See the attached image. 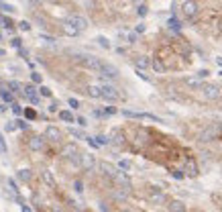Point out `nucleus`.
Segmentation results:
<instances>
[{"instance_id": "f257e3e1", "label": "nucleus", "mask_w": 222, "mask_h": 212, "mask_svg": "<svg viewBox=\"0 0 222 212\" xmlns=\"http://www.w3.org/2000/svg\"><path fill=\"white\" fill-rule=\"evenodd\" d=\"M86 29H88V19H86V16H79V15L69 16L63 23V33L67 35V37H78V35L84 33Z\"/></svg>"}, {"instance_id": "f03ea898", "label": "nucleus", "mask_w": 222, "mask_h": 212, "mask_svg": "<svg viewBox=\"0 0 222 212\" xmlns=\"http://www.w3.org/2000/svg\"><path fill=\"white\" fill-rule=\"evenodd\" d=\"M200 94H202L204 100H210V102H214V100L220 98L222 86H218V84H204L202 88H200Z\"/></svg>"}, {"instance_id": "7ed1b4c3", "label": "nucleus", "mask_w": 222, "mask_h": 212, "mask_svg": "<svg viewBox=\"0 0 222 212\" xmlns=\"http://www.w3.org/2000/svg\"><path fill=\"white\" fill-rule=\"evenodd\" d=\"M78 61L84 65L86 69H90V71H100V67H102V63H104L100 57H94V55H79Z\"/></svg>"}, {"instance_id": "20e7f679", "label": "nucleus", "mask_w": 222, "mask_h": 212, "mask_svg": "<svg viewBox=\"0 0 222 212\" xmlns=\"http://www.w3.org/2000/svg\"><path fill=\"white\" fill-rule=\"evenodd\" d=\"M218 137H220V131H218L216 124H212V127H206L202 133L198 135V141H200V143H212Z\"/></svg>"}, {"instance_id": "39448f33", "label": "nucleus", "mask_w": 222, "mask_h": 212, "mask_svg": "<svg viewBox=\"0 0 222 212\" xmlns=\"http://www.w3.org/2000/svg\"><path fill=\"white\" fill-rule=\"evenodd\" d=\"M198 12H200V6H198L196 0H186V2L181 4V15L188 20H194L198 16Z\"/></svg>"}, {"instance_id": "423d86ee", "label": "nucleus", "mask_w": 222, "mask_h": 212, "mask_svg": "<svg viewBox=\"0 0 222 212\" xmlns=\"http://www.w3.org/2000/svg\"><path fill=\"white\" fill-rule=\"evenodd\" d=\"M100 98L108 100V102H114V100H118V98H120V94H118V90L114 88V86H110V84H102V86H100Z\"/></svg>"}, {"instance_id": "0eeeda50", "label": "nucleus", "mask_w": 222, "mask_h": 212, "mask_svg": "<svg viewBox=\"0 0 222 212\" xmlns=\"http://www.w3.org/2000/svg\"><path fill=\"white\" fill-rule=\"evenodd\" d=\"M78 165H79V167H84V169H94V165H96L94 155H90V153H79Z\"/></svg>"}, {"instance_id": "6e6552de", "label": "nucleus", "mask_w": 222, "mask_h": 212, "mask_svg": "<svg viewBox=\"0 0 222 212\" xmlns=\"http://www.w3.org/2000/svg\"><path fill=\"white\" fill-rule=\"evenodd\" d=\"M63 157H65V159H69V161H74L75 165H78V159H79V151H78V147H75L74 143L65 145V147H63Z\"/></svg>"}, {"instance_id": "1a4fd4ad", "label": "nucleus", "mask_w": 222, "mask_h": 212, "mask_svg": "<svg viewBox=\"0 0 222 212\" xmlns=\"http://www.w3.org/2000/svg\"><path fill=\"white\" fill-rule=\"evenodd\" d=\"M98 74L104 76V78H108V80H116V78H118V69L114 67V65H110V63H106V61H104Z\"/></svg>"}, {"instance_id": "9d476101", "label": "nucleus", "mask_w": 222, "mask_h": 212, "mask_svg": "<svg viewBox=\"0 0 222 212\" xmlns=\"http://www.w3.org/2000/svg\"><path fill=\"white\" fill-rule=\"evenodd\" d=\"M186 175H188V178H198V175H200V167H198V163H196L194 157L186 159Z\"/></svg>"}, {"instance_id": "9b49d317", "label": "nucleus", "mask_w": 222, "mask_h": 212, "mask_svg": "<svg viewBox=\"0 0 222 212\" xmlns=\"http://www.w3.org/2000/svg\"><path fill=\"white\" fill-rule=\"evenodd\" d=\"M149 200L153 204H165L167 202V196H165L159 188H151V190H149Z\"/></svg>"}, {"instance_id": "f8f14e48", "label": "nucleus", "mask_w": 222, "mask_h": 212, "mask_svg": "<svg viewBox=\"0 0 222 212\" xmlns=\"http://www.w3.org/2000/svg\"><path fill=\"white\" fill-rule=\"evenodd\" d=\"M186 86H188L190 90H194V92H200V88L204 86V80L200 78V76H188V78H186Z\"/></svg>"}, {"instance_id": "ddd939ff", "label": "nucleus", "mask_w": 222, "mask_h": 212, "mask_svg": "<svg viewBox=\"0 0 222 212\" xmlns=\"http://www.w3.org/2000/svg\"><path fill=\"white\" fill-rule=\"evenodd\" d=\"M43 147H45V137L33 135V137L29 139V149L31 151H43Z\"/></svg>"}, {"instance_id": "4468645a", "label": "nucleus", "mask_w": 222, "mask_h": 212, "mask_svg": "<svg viewBox=\"0 0 222 212\" xmlns=\"http://www.w3.org/2000/svg\"><path fill=\"white\" fill-rule=\"evenodd\" d=\"M43 137H45V139H49V141H53V143H59L63 135H61V131H59L57 127H47V131H45Z\"/></svg>"}, {"instance_id": "2eb2a0df", "label": "nucleus", "mask_w": 222, "mask_h": 212, "mask_svg": "<svg viewBox=\"0 0 222 212\" xmlns=\"http://www.w3.org/2000/svg\"><path fill=\"white\" fill-rule=\"evenodd\" d=\"M25 94H27V98L31 100L33 104H39V96H37V90H35V86L33 84H29V86H25Z\"/></svg>"}, {"instance_id": "dca6fc26", "label": "nucleus", "mask_w": 222, "mask_h": 212, "mask_svg": "<svg viewBox=\"0 0 222 212\" xmlns=\"http://www.w3.org/2000/svg\"><path fill=\"white\" fill-rule=\"evenodd\" d=\"M167 210L169 212H186V204H183L181 200H171V202L167 204Z\"/></svg>"}, {"instance_id": "f3484780", "label": "nucleus", "mask_w": 222, "mask_h": 212, "mask_svg": "<svg viewBox=\"0 0 222 212\" xmlns=\"http://www.w3.org/2000/svg\"><path fill=\"white\" fill-rule=\"evenodd\" d=\"M134 65H137V69H141V71H143V69H147L149 65H151V59L141 55V57H137V59H134Z\"/></svg>"}, {"instance_id": "a211bd4d", "label": "nucleus", "mask_w": 222, "mask_h": 212, "mask_svg": "<svg viewBox=\"0 0 222 212\" xmlns=\"http://www.w3.org/2000/svg\"><path fill=\"white\" fill-rule=\"evenodd\" d=\"M128 192H130V188H116V190H114V198H116V200H126L128 198Z\"/></svg>"}, {"instance_id": "6ab92c4d", "label": "nucleus", "mask_w": 222, "mask_h": 212, "mask_svg": "<svg viewBox=\"0 0 222 212\" xmlns=\"http://www.w3.org/2000/svg\"><path fill=\"white\" fill-rule=\"evenodd\" d=\"M167 27H169V31H175V33H179V31H181V23H179L175 16H171V19L167 20Z\"/></svg>"}, {"instance_id": "aec40b11", "label": "nucleus", "mask_w": 222, "mask_h": 212, "mask_svg": "<svg viewBox=\"0 0 222 212\" xmlns=\"http://www.w3.org/2000/svg\"><path fill=\"white\" fill-rule=\"evenodd\" d=\"M151 67H153L155 71H157V74H163V71H165V63H163V61L159 59V57H155V59L151 61Z\"/></svg>"}, {"instance_id": "412c9836", "label": "nucleus", "mask_w": 222, "mask_h": 212, "mask_svg": "<svg viewBox=\"0 0 222 212\" xmlns=\"http://www.w3.org/2000/svg\"><path fill=\"white\" fill-rule=\"evenodd\" d=\"M100 167L104 169V173H106L108 178H114V175H116V171H118V169H114L110 163H100Z\"/></svg>"}, {"instance_id": "4be33fe9", "label": "nucleus", "mask_w": 222, "mask_h": 212, "mask_svg": "<svg viewBox=\"0 0 222 212\" xmlns=\"http://www.w3.org/2000/svg\"><path fill=\"white\" fill-rule=\"evenodd\" d=\"M86 94H88L90 98H100V86H88Z\"/></svg>"}, {"instance_id": "5701e85b", "label": "nucleus", "mask_w": 222, "mask_h": 212, "mask_svg": "<svg viewBox=\"0 0 222 212\" xmlns=\"http://www.w3.org/2000/svg\"><path fill=\"white\" fill-rule=\"evenodd\" d=\"M41 178H43V182L47 184V186H51V188L55 186V180H53V175H51V173L47 171V169H45V171H41Z\"/></svg>"}, {"instance_id": "b1692460", "label": "nucleus", "mask_w": 222, "mask_h": 212, "mask_svg": "<svg viewBox=\"0 0 222 212\" xmlns=\"http://www.w3.org/2000/svg\"><path fill=\"white\" fill-rule=\"evenodd\" d=\"M59 119L63 120V123H74V114L69 112V110H59Z\"/></svg>"}, {"instance_id": "393cba45", "label": "nucleus", "mask_w": 222, "mask_h": 212, "mask_svg": "<svg viewBox=\"0 0 222 212\" xmlns=\"http://www.w3.org/2000/svg\"><path fill=\"white\" fill-rule=\"evenodd\" d=\"M0 98H2V102H12V100H15V96H12V92H10V90H0Z\"/></svg>"}, {"instance_id": "a878e982", "label": "nucleus", "mask_w": 222, "mask_h": 212, "mask_svg": "<svg viewBox=\"0 0 222 212\" xmlns=\"http://www.w3.org/2000/svg\"><path fill=\"white\" fill-rule=\"evenodd\" d=\"M16 178H19L20 182H29V180H31V171H29V169H20V171L16 173Z\"/></svg>"}, {"instance_id": "bb28decb", "label": "nucleus", "mask_w": 222, "mask_h": 212, "mask_svg": "<svg viewBox=\"0 0 222 212\" xmlns=\"http://www.w3.org/2000/svg\"><path fill=\"white\" fill-rule=\"evenodd\" d=\"M8 88H10V92L15 94V92H20V90H23V86H20L19 82H8Z\"/></svg>"}, {"instance_id": "cd10ccee", "label": "nucleus", "mask_w": 222, "mask_h": 212, "mask_svg": "<svg viewBox=\"0 0 222 212\" xmlns=\"http://www.w3.org/2000/svg\"><path fill=\"white\" fill-rule=\"evenodd\" d=\"M94 141H96V145H108V137H104V135H98V137H94Z\"/></svg>"}, {"instance_id": "c85d7f7f", "label": "nucleus", "mask_w": 222, "mask_h": 212, "mask_svg": "<svg viewBox=\"0 0 222 212\" xmlns=\"http://www.w3.org/2000/svg\"><path fill=\"white\" fill-rule=\"evenodd\" d=\"M0 10H4V12H15V6L12 4H6V2H0Z\"/></svg>"}, {"instance_id": "c756f323", "label": "nucleus", "mask_w": 222, "mask_h": 212, "mask_svg": "<svg viewBox=\"0 0 222 212\" xmlns=\"http://www.w3.org/2000/svg\"><path fill=\"white\" fill-rule=\"evenodd\" d=\"M118 167L124 169V171H128V169H130V161H128V159H120V161H118Z\"/></svg>"}, {"instance_id": "7c9ffc66", "label": "nucleus", "mask_w": 222, "mask_h": 212, "mask_svg": "<svg viewBox=\"0 0 222 212\" xmlns=\"http://www.w3.org/2000/svg\"><path fill=\"white\" fill-rule=\"evenodd\" d=\"M0 23H2V25H4V27H6V29H10V27L15 25V23H12V20H10V19H8V16H0Z\"/></svg>"}, {"instance_id": "2f4dec72", "label": "nucleus", "mask_w": 222, "mask_h": 212, "mask_svg": "<svg viewBox=\"0 0 222 212\" xmlns=\"http://www.w3.org/2000/svg\"><path fill=\"white\" fill-rule=\"evenodd\" d=\"M69 135H74L75 139H84V133H82V131H78V128H69Z\"/></svg>"}, {"instance_id": "473e14b6", "label": "nucleus", "mask_w": 222, "mask_h": 212, "mask_svg": "<svg viewBox=\"0 0 222 212\" xmlns=\"http://www.w3.org/2000/svg\"><path fill=\"white\" fill-rule=\"evenodd\" d=\"M122 114L126 119H139V112H133V110H122Z\"/></svg>"}, {"instance_id": "72a5a7b5", "label": "nucleus", "mask_w": 222, "mask_h": 212, "mask_svg": "<svg viewBox=\"0 0 222 212\" xmlns=\"http://www.w3.org/2000/svg\"><path fill=\"white\" fill-rule=\"evenodd\" d=\"M114 143H116V145H122V143H124V137L118 133V131L114 133Z\"/></svg>"}, {"instance_id": "f704fd0d", "label": "nucleus", "mask_w": 222, "mask_h": 212, "mask_svg": "<svg viewBox=\"0 0 222 212\" xmlns=\"http://www.w3.org/2000/svg\"><path fill=\"white\" fill-rule=\"evenodd\" d=\"M98 43L102 45L104 49H110V43H108V39H106V37H98Z\"/></svg>"}, {"instance_id": "c9c22d12", "label": "nucleus", "mask_w": 222, "mask_h": 212, "mask_svg": "<svg viewBox=\"0 0 222 212\" xmlns=\"http://www.w3.org/2000/svg\"><path fill=\"white\" fill-rule=\"evenodd\" d=\"M39 94H41V96H45V98H49V96H51V90L45 88V86H41V88H39Z\"/></svg>"}, {"instance_id": "e433bc0d", "label": "nucleus", "mask_w": 222, "mask_h": 212, "mask_svg": "<svg viewBox=\"0 0 222 212\" xmlns=\"http://www.w3.org/2000/svg\"><path fill=\"white\" fill-rule=\"evenodd\" d=\"M31 80H33V84H41V74H37V71H33V74H31Z\"/></svg>"}, {"instance_id": "4c0bfd02", "label": "nucleus", "mask_w": 222, "mask_h": 212, "mask_svg": "<svg viewBox=\"0 0 222 212\" xmlns=\"http://www.w3.org/2000/svg\"><path fill=\"white\" fill-rule=\"evenodd\" d=\"M19 29H20V31H31V25L27 23V20H20V23H19Z\"/></svg>"}, {"instance_id": "58836bf2", "label": "nucleus", "mask_w": 222, "mask_h": 212, "mask_svg": "<svg viewBox=\"0 0 222 212\" xmlns=\"http://www.w3.org/2000/svg\"><path fill=\"white\" fill-rule=\"evenodd\" d=\"M0 153H6V141L2 137V133H0Z\"/></svg>"}, {"instance_id": "ea45409f", "label": "nucleus", "mask_w": 222, "mask_h": 212, "mask_svg": "<svg viewBox=\"0 0 222 212\" xmlns=\"http://www.w3.org/2000/svg\"><path fill=\"white\" fill-rule=\"evenodd\" d=\"M25 116H27V119H29V120H33V119H35V116H37V114H35V110H31V108H27V110H25Z\"/></svg>"}, {"instance_id": "a19ab883", "label": "nucleus", "mask_w": 222, "mask_h": 212, "mask_svg": "<svg viewBox=\"0 0 222 212\" xmlns=\"http://www.w3.org/2000/svg\"><path fill=\"white\" fill-rule=\"evenodd\" d=\"M67 104L71 106V108H79V102H78L75 98H69V100H67Z\"/></svg>"}, {"instance_id": "79ce46f5", "label": "nucleus", "mask_w": 222, "mask_h": 212, "mask_svg": "<svg viewBox=\"0 0 222 212\" xmlns=\"http://www.w3.org/2000/svg\"><path fill=\"white\" fill-rule=\"evenodd\" d=\"M102 114H106V116H110V114H116V108L108 106V108H104V112H102Z\"/></svg>"}, {"instance_id": "37998d69", "label": "nucleus", "mask_w": 222, "mask_h": 212, "mask_svg": "<svg viewBox=\"0 0 222 212\" xmlns=\"http://www.w3.org/2000/svg\"><path fill=\"white\" fill-rule=\"evenodd\" d=\"M137 12H139L141 16H145V15H147V6H145V4H141V6L137 8Z\"/></svg>"}, {"instance_id": "c03bdc74", "label": "nucleus", "mask_w": 222, "mask_h": 212, "mask_svg": "<svg viewBox=\"0 0 222 212\" xmlns=\"http://www.w3.org/2000/svg\"><path fill=\"white\" fill-rule=\"evenodd\" d=\"M8 188L12 190V192H19V188H16V182H15V180H8Z\"/></svg>"}, {"instance_id": "a18cd8bd", "label": "nucleus", "mask_w": 222, "mask_h": 212, "mask_svg": "<svg viewBox=\"0 0 222 212\" xmlns=\"http://www.w3.org/2000/svg\"><path fill=\"white\" fill-rule=\"evenodd\" d=\"M10 45H12V47H16V49H20V39H19V37H15V39L10 41Z\"/></svg>"}, {"instance_id": "49530a36", "label": "nucleus", "mask_w": 222, "mask_h": 212, "mask_svg": "<svg viewBox=\"0 0 222 212\" xmlns=\"http://www.w3.org/2000/svg\"><path fill=\"white\" fill-rule=\"evenodd\" d=\"M12 112H15V114H20V112H23V108H20V104H12Z\"/></svg>"}, {"instance_id": "de8ad7c7", "label": "nucleus", "mask_w": 222, "mask_h": 212, "mask_svg": "<svg viewBox=\"0 0 222 212\" xmlns=\"http://www.w3.org/2000/svg\"><path fill=\"white\" fill-rule=\"evenodd\" d=\"M75 123H78L79 127H86V124H88V123H86V119H84V116H79V119H75Z\"/></svg>"}, {"instance_id": "09e8293b", "label": "nucleus", "mask_w": 222, "mask_h": 212, "mask_svg": "<svg viewBox=\"0 0 222 212\" xmlns=\"http://www.w3.org/2000/svg\"><path fill=\"white\" fill-rule=\"evenodd\" d=\"M16 127H19V128H23V131H25V128L29 127V124H27V120H19V123H16Z\"/></svg>"}, {"instance_id": "8fccbe9b", "label": "nucleus", "mask_w": 222, "mask_h": 212, "mask_svg": "<svg viewBox=\"0 0 222 212\" xmlns=\"http://www.w3.org/2000/svg\"><path fill=\"white\" fill-rule=\"evenodd\" d=\"M137 41V33H130L128 35V43H134Z\"/></svg>"}, {"instance_id": "3c124183", "label": "nucleus", "mask_w": 222, "mask_h": 212, "mask_svg": "<svg viewBox=\"0 0 222 212\" xmlns=\"http://www.w3.org/2000/svg\"><path fill=\"white\" fill-rule=\"evenodd\" d=\"M75 190H78V192H82V190H84V186H82V182H75Z\"/></svg>"}, {"instance_id": "603ef678", "label": "nucleus", "mask_w": 222, "mask_h": 212, "mask_svg": "<svg viewBox=\"0 0 222 212\" xmlns=\"http://www.w3.org/2000/svg\"><path fill=\"white\" fill-rule=\"evenodd\" d=\"M49 110H51V112H57V104L53 102V104H51V106H49Z\"/></svg>"}, {"instance_id": "864d4df0", "label": "nucleus", "mask_w": 222, "mask_h": 212, "mask_svg": "<svg viewBox=\"0 0 222 212\" xmlns=\"http://www.w3.org/2000/svg\"><path fill=\"white\" fill-rule=\"evenodd\" d=\"M23 212H33V210H31V208L27 206V204H23Z\"/></svg>"}, {"instance_id": "5fc2aeb1", "label": "nucleus", "mask_w": 222, "mask_h": 212, "mask_svg": "<svg viewBox=\"0 0 222 212\" xmlns=\"http://www.w3.org/2000/svg\"><path fill=\"white\" fill-rule=\"evenodd\" d=\"M216 127H218V131H220V133H222V123H218Z\"/></svg>"}, {"instance_id": "6e6d98bb", "label": "nucleus", "mask_w": 222, "mask_h": 212, "mask_svg": "<svg viewBox=\"0 0 222 212\" xmlns=\"http://www.w3.org/2000/svg\"><path fill=\"white\" fill-rule=\"evenodd\" d=\"M216 63H218V65H222V57H218V59H216Z\"/></svg>"}, {"instance_id": "4d7b16f0", "label": "nucleus", "mask_w": 222, "mask_h": 212, "mask_svg": "<svg viewBox=\"0 0 222 212\" xmlns=\"http://www.w3.org/2000/svg\"><path fill=\"white\" fill-rule=\"evenodd\" d=\"M2 55H4V49H0V57H2Z\"/></svg>"}, {"instance_id": "13d9d810", "label": "nucleus", "mask_w": 222, "mask_h": 212, "mask_svg": "<svg viewBox=\"0 0 222 212\" xmlns=\"http://www.w3.org/2000/svg\"><path fill=\"white\" fill-rule=\"evenodd\" d=\"M126 212H134V210H126Z\"/></svg>"}, {"instance_id": "bf43d9fd", "label": "nucleus", "mask_w": 222, "mask_h": 212, "mask_svg": "<svg viewBox=\"0 0 222 212\" xmlns=\"http://www.w3.org/2000/svg\"><path fill=\"white\" fill-rule=\"evenodd\" d=\"M69 212H75V210H69Z\"/></svg>"}]
</instances>
